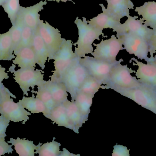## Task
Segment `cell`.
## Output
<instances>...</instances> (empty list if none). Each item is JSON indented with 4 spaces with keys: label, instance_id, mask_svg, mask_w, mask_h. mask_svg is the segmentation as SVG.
<instances>
[{
    "label": "cell",
    "instance_id": "6da1fadb",
    "mask_svg": "<svg viewBox=\"0 0 156 156\" xmlns=\"http://www.w3.org/2000/svg\"><path fill=\"white\" fill-rule=\"evenodd\" d=\"M78 29L79 38L76 43L73 45L75 47V53L79 58H83L87 54L94 51L93 44L95 40H100V36L103 35V29L88 24L86 18L82 20L77 17L75 21Z\"/></svg>",
    "mask_w": 156,
    "mask_h": 156
},
{
    "label": "cell",
    "instance_id": "7a4b0ae2",
    "mask_svg": "<svg viewBox=\"0 0 156 156\" xmlns=\"http://www.w3.org/2000/svg\"><path fill=\"white\" fill-rule=\"evenodd\" d=\"M123 61V60L121 59V60L113 67L106 84L102 85L101 89H110L111 87H115L130 89L143 85L136 77L132 76V73L135 71L127 65H122L121 63Z\"/></svg>",
    "mask_w": 156,
    "mask_h": 156
},
{
    "label": "cell",
    "instance_id": "3957f363",
    "mask_svg": "<svg viewBox=\"0 0 156 156\" xmlns=\"http://www.w3.org/2000/svg\"><path fill=\"white\" fill-rule=\"evenodd\" d=\"M73 45L72 40L64 38L60 48L53 58L55 70L50 80L62 82L66 72L77 57L73 51Z\"/></svg>",
    "mask_w": 156,
    "mask_h": 156
},
{
    "label": "cell",
    "instance_id": "277c9868",
    "mask_svg": "<svg viewBox=\"0 0 156 156\" xmlns=\"http://www.w3.org/2000/svg\"><path fill=\"white\" fill-rule=\"evenodd\" d=\"M110 89L132 100L138 105L156 114V92L150 87L143 84L133 89L112 87Z\"/></svg>",
    "mask_w": 156,
    "mask_h": 156
},
{
    "label": "cell",
    "instance_id": "5b68a950",
    "mask_svg": "<svg viewBox=\"0 0 156 156\" xmlns=\"http://www.w3.org/2000/svg\"><path fill=\"white\" fill-rule=\"evenodd\" d=\"M11 97L16 99V96L7 89L0 104V114H2L9 121L14 122H23L24 124L29 120V116L31 115V113L25 110L20 102L15 103Z\"/></svg>",
    "mask_w": 156,
    "mask_h": 156
},
{
    "label": "cell",
    "instance_id": "8992f818",
    "mask_svg": "<svg viewBox=\"0 0 156 156\" xmlns=\"http://www.w3.org/2000/svg\"><path fill=\"white\" fill-rule=\"evenodd\" d=\"M14 65L9 68V71L13 73L14 79L16 82L19 84L20 88L23 93V95L28 96V92L30 91V88L33 89L35 86H38L44 83V71L35 68H20L15 70Z\"/></svg>",
    "mask_w": 156,
    "mask_h": 156
},
{
    "label": "cell",
    "instance_id": "52a82bcc",
    "mask_svg": "<svg viewBox=\"0 0 156 156\" xmlns=\"http://www.w3.org/2000/svg\"><path fill=\"white\" fill-rule=\"evenodd\" d=\"M79 59L78 57L76 58L62 80L68 93L71 96L72 102L75 101L79 88L89 75L85 67L80 63Z\"/></svg>",
    "mask_w": 156,
    "mask_h": 156
},
{
    "label": "cell",
    "instance_id": "ba28073f",
    "mask_svg": "<svg viewBox=\"0 0 156 156\" xmlns=\"http://www.w3.org/2000/svg\"><path fill=\"white\" fill-rule=\"evenodd\" d=\"M121 60L115 63H110L96 59L94 57L85 56L84 57L80 58L79 61L85 67L89 75L98 80L102 85H105L113 67Z\"/></svg>",
    "mask_w": 156,
    "mask_h": 156
},
{
    "label": "cell",
    "instance_id": "9c48e42d",
    "mask_svg": "<svg viewBox=\"0 0 156 156\" xmlns=\"http://www.w3.org/2000/svg\"><path fill=\"white\" fill-rule=\"evenodd\" d=\"M96 48L91 54L94 58L110 63L116 62V58L120 50H123L122 40L112 35L109 39L102 40L97 45Z\"/></svg>",
    "mask_w": 156,
    "mask_h": 156
},
{
    "label": "cell",
    "instance_id": "30bf717a",
    "mask_svg": "<svg viewBox=\"0 0 156 156\" xmlns=\"http://www.w3.org/2000/svg\"><path fill=\"white\" fill-rule=\"evenodd\" d=\"M121 39L124 46V49L131 55H134L138 59L147 62L150 60L149 43L146 39L136 35L122 34L116 36Z\"/></svg>",
    "mask_w": 156,
    "mask_h": 156
},
{
    "label": "cell",
    "instance_id": "8fae6325",
    "mask_svg": "<svg viewBox=\"0 0 156 156\" xmlns=\"http://www.w3.org/2000/svg\"><path fill=\"white\" fill-rule=\"evenodd\" d=\"M39 34L48 49V60H53L54 56L60 48L64 38H61L60 31L46 21L40 20L38 26Z\"/></svg>",
    "mask_w": 156,
    "mask_h": 156
},
{
    "label": "cell",
    "instance_id": "7c38bea8",
    "mask_svg": "<svg viewBox=\"0 0 156 156\" xmlns=\"http://www.w3.org/2000/svg\"><path fill=\"white\" fill-rule=\"evenodd\" d=\"M131 60L135 62L137 69L135 76L141 83L148 86L156 92V65L150 58L146 64L132 58Z\"/></svg>",
    "mask_w": 156,
    "mask_h": 156
},
{
    "label": "cell",
    "instance_id": "4fadbf2b",
    "mask_svg": "<svg viewBox=\"0 0 156 156\" xmlns=\"http://www.w3.org/2000/svg\"><path fill=\"white\" fill-rule=\"evenodd\" d=\"M127 19L124 24H122L121 31L116 36L122 34H130L139 36L149 41L154 30L149 28L144 24V21L142 18L136 19L138 16H127Z\"/></svg>",
    "mask_w": 156,
    "mask_h": 156
},
{
    "label": "cell",
    "instance_id": "5bb4252c",
    "mask_svg": "<svg viewBox=\"0 0 156 156\" xmlns=\"http://www.w3.org/2000/svg\"><path fill=\"white\" fill-rule=\"evenodd\" d=\"M47 4L46 1H41L33 6L26 7L21 6L18 15L21 17L25 25L35 30L38 27L41 20L40 15L38 13L44 9L43 6Z\"/></svg>",
    "mask_w": 156,
    "mask_h": 156
},
{
    "label": "cell",
    "instance_id": "9a60e30c",
    "mask_svg": "<svg viewBox=\"0 0 156 156\" xmlns=\"http://www.w3.org/2000/svg\"><path fill=\"white\" fill-rule=\"evenodd\" d=\"M107 2V8L100 4L101 8L109 14L118 20L125 16H130V9H134V4L131 0H105Z\"/></svg>",
    "mask_w": 156,
    "mask_h": 156
},
{
    "label": "cell",
    "instance_id": "2e32d148",
    "mask_svg": "<svg viewBox=\"0 0 156 156\" xmlns=\"http://www.w3.org/2000/svg\"><path fill=\"white\" fill-rule=\"evenodd\" d=\"M102 13L88 21V24L103 30L111 28L113 29V32H116V34H119L122 25L120 20L109 14L104 8H102Z\"/></svg>",
    "mask_w": 156,
    "mask_h": 156
},
{
    "label": "cell",
    "instance_id": "e0dca14e",
    "mask_svg": "<svg viewBox=\"0 0 156 156\" xmlns=\"http://www.w3.org/2000/svg\"><path fill=\"white\" fill-rule=\"evenodd\" d=\"M32 47L34 52L36 63L43 70L45 68L49 54L47 47L39 34L38 27L34 31Z\"/></svg>",
    "mask_w": 156,
    "mask_h": 156
},
{
    "label": "cell",
    "instance_id": "ac0fdd59",
    "mask_svg": "<svg viewBox=\"0 0 156 156\" xmlns=\"http://www.w3.org/2000/svg\"><path fill=\"white\" fill-rule=\"evenodd\" d=\"M45 116L58 126L71 129L75 132V128L69 119L63 103L57 105Z\"/></svg>",
    "mask_w": 156,
    "mask_h": 156
},
{
    "label": "cell",
    "instance_id": "d6986e66",
    "mask_svg": "<svg viewBox=\"0 0 156 156\" xmlns=\"http://www.w3.org/2000/svg\"><path fill=\"white\" fill-rule=\"evenodd\" d=\"M135 11L138 15L142 16L144 24L153 30L156 29V2H146L142 6L136 7Z\"/></svg>",
    "mask_w": 156,
    "mask_h": 156
},
{
    "label": "cell",
    "instance_id": "ffe728a7",
    "mask_svg": "<svg viewBox=\"0 0 156 156\" xmlns=\"http://www.w3.org/2000/svg\"><path fill=\"white\" fill-rule=\"evenodd\" d=\"M15 55L16 56L13 60L14 65L22 69L35 68L36 61L32 46L22 49Z\"/></svg>",
    "mask_w": 156,
    "mask_h": 156
},
{
    "label": "cell",
    "instance_id": "44dd1931",
    "mask_svg": "<svg viewBox=\"0 0 156 156\" xmlns=\"http://www.w3.org/2000/svg\"><path fill=\"white\" fill-rule=\"evenodd\" d=\"M66 108L67 114L70 122L75 129V132L79 133V130L86 122L75 101L67 100L63 103Z\"/></svg>",
    "mask_w": 156,
    "mask_h": 156
},
{
    "label": "cell",
    "instance_id": "7402d4cb",
    "mask_svg": "<svg viewBox=\"0 0 156 156\" xmlns=\"http://www.w3.org/2000/svg\"><path fill=\"white\" fill-rule=\"evenodd\" d=\"M44 85L58 105L64 103L68 100V94L64 82L52 81L50 79L45 81Z\"/></svg>",
    "mask_w": 156,
    "mask_h": 156
},
{
    "label": "cell",
    "instance_id": "603a6c76",
    "mask_svg": "<svg viewBox=\"0 0 156 156\" xmlns=\"http://www.w3.org/2000/svg\"><path fill=\"white\" fill-rule=\"evenodd\" d=\"M8 143L14 146L16 153L20 156H34L37 145H35L33 141L17 138L16 139L11 138Z\"/></svg>",
    "mask_w": 156,
    "mask_h": 156
},
{
    "label": "cell",
    "instance_id": "cb8c5ba5",
    "mask_svg": "<svg viewBox=\"0 0 156 156\" xmlns=\"http://www.w3.org/2000/svg\"><path fill=\"white\" fill-rule=\"evenodd\" d=\"M10 31L0 34V60H10L15 58Z\"/></svg>",
    "mask_w": 156,
    "mask_h": 156
},
{
    "label": "cell",
    "instance_id": "d4e9b609",
    "mask_svg": "<svg viewBox=\"0 0 156 156\" xmlns=\"http://www.w3.org/2000/svg\"><path fill=\"white\" fill-rule=\"evenodd\" d=\"M22 106L28 110L31 113H43L45 116L48 111L44 104L39 99L34 97V94L31 97H23L22 100L19 101Z\"/></svg>",
    "mask_w": 156,
    "mask_h": 156
},
{
    "label": "cell",
    "instance_id": "484cf974",
    "mask_svg": "<svg viewBox=\"0 0 156 156\" xmlns=\"http://www.w3.org/2000/svg\"><path fill=\"white\" fill-rule=\"evenodd\" d=\"M94 97V96L78 91L75 98V103L86 121L90 112V107Z\"/></svg>",
    "mask_w": 156,
    "mask_h": 156
},
{
    "label": "cell",
    "instance_id": "4316f807",
    "mask_svg": "<svg viewBox=\"0 0 156 156\" xmlns=\"http://www.w3.org/2000/svg\"><path fill=\"white\" fill-rule=\"evenodd\" d=\"M42 144L39 143L36 149L35 154H38L39 156H59L61 151L60 150L61 144L55 141Z\"/></svg>",
    "mask_w": 156,
    "mask_h": 156
},
{
    "label": "cell",
    "instance_id": "83f0119b",
    "mask_svg": "<svg viewBox=\"0 0 156 156\" xmlns=\"http://www.w3.org/2000/svg\"><path fill=\"white\" fill-rule=\"evenodd\" d=\"M45 82L37 86V91H33L32 92L33 93H36V97L43 102L49 112L51 110L58 105V104L56 103L51 93L45 86Z\"/></svg>",
    "mask_w": 156,
    "mask_h": 156
},
{
    "label": "cell",
    "instance_id": "f1b7e54d",
    "mask_svg": "<svg viewBox=\"0 0 156 156\" xmlns=\"http://www.w3.org/2000/svg\"><path fill=\"white\" fill-rule=\"evenodd\" d=\"M102 85L101 82L89 75L81 85L78 91L94 96L95 93L101 88Z\"/></svg>",
    "mask_w": 156,
    "mask_h": 156
},
{
    "label": "cell",
    "instance_id": "f546056e",
    "mask_svg": "<svg viewBox=\"0 0 156 156\" xmlns=\"http://www.w3.org/2000/svg\"><path fill=\"white\" fill-rule=\"evenodd\" d=\"M25 24L21 17L17 15L14 24L9 29L12 37L13 51L19 44Z\"/></svg>",
    "mask_w": 156,
    "mask_h": 156
},
{
    "label": "cell",
    "instance_id": "4dcf8cb0",
    "mask_svg": "<svg viewBox=\"0 0 156 156\" xmlns=\"http://www.w3.org/2000/svg\"><path fill=\"white\" fill-rule=\"evenodd\" d=\"M34 31V30L33 28L25 25L20 42L17 47L14 50V55L22 49L32 46Z\"/></svg>",
    "mask_w": 156,
    "mask_h": 156
},
{
    "label": "cell",
    "instance_id": "1f68e13d",
    "mask_svg": "<svg viewBox=\"0 0 156 156\" xmlns=\"http://www.w3.org/2000/svg\"><path fill=\"white\" fill-rule=\"evenodd\" d=\"M2 6L7 14L12 25L14 24L21 7L19 0H7Z\"/></svg>",
    "mask_w": 156,
    "mask_h": 156
},
{
    "label": "cell",
    "instance_id": "d6a6232c",
    "mask_svg": "<svg viewBox=\"0 0 156 156\" xmlns=\"http://www.w3.org/2000/svg\"><path fill=\"white\" fill-rule=\"evenodd\" d=\"M112 156H129V150L126 147L121 145L116 144L114 146Z\"/></svg>",
    "mask_w": 156,
    "mask_h": 156
},
{
    "label": "cell",
    "instance_id": "836d02e7",
    "mask_svg": "<svg viewBox=\"0 0 156 156\" xmlns=\"http://www.w3.org/2000/svg\"><path fill=\"white\" fill-rule=\"evenodd\" d=\"M5 137H0V156L3 155L5 154H12L13 151L12 148V145L8 144V143L5 141Z\"/></svg>",
    "mask_w": 156,
    "mask_h": 156
},
{
    "label": "cell",
    "instance_id": "e575fe53",
    "mask_svg": "<svg viewBox=\"0 0 156 156\" xmlns=\"http://www.w3.org/2000/svg\"><path fill=\"white\" fill-rule=\"evenodd\" d=\"M10 121L6 119L2 114L0 118V137L6 136L5 132L7 127L9 126Z\"/></svg>",
    "mask_w": 156,
    "mask_h": 156
},
{
    "label": "cell",
    "instance_id": "d590c367",
    "mask_svg": "<svg viewBox=\"0 0 156 156\" xmlns=\"http://www.w3.org/2000/svg\"><path fill=\"white\" fill-rule=\"evenodd\" d=\"M149 45V54L150 57L154 56L156 53V29L154 30L153 34L148 41Z\"/></svg>",
    "mask_w": 156,
    "mask_h": 156
},
{
    "label": "cell",
    "instance_id": "8d00e7d4",
    "mask_svg": "<svg viewBox=\"0 0 156 156\" xmlns=\"http://www.w3.org/2000/svg\"><path fill=\"white\" fill-rule=\"evenodd\" d=\"M9 78L7 72H5V68L0 66V89L4 87L2 82L4 79H7Z\"/></svg>",
    "mask_w": 156,
    "mask_h": 156
},
{
    "label": "cell",
    "instance_id": "74e56055",
    "mask_svg": "<svg viewBox=\"0 0 156 156\" xmlns=\"http://www.w3.org/2000/svg\"><path fill=\"white\" fill-rule=\"evenodd\" d=\"M80 156L79 154H72L70 153L69 151H68L66 148H63V151H61L59 156Z\"/></svg>",
    "mask_w": 156,
    "mask_h": 156
},
{
    "label": "cell",
    "instance_id": "f35d334b",
    "mask_svg": "<svg viewBox=\"0 0 156 156\" xmlns=\"http://www.w3.org/2000/svg\"><path fill=\"white\" fill-rule=\"evenodd\" d=\"M7 89V88L5 87H3L2 89H0V104L2 100L4 94L5 92Z\"/></svg>",
    "mask_w": 156,
    "mask_h": 156
},
{
    "label": "cell",
    "instance_id": "ab89813d",
    "mask_svg": "<svg viewBox=\"0 0 156 156\" xmlns=\"http://www.w3.org/2000/svg\"><path fill=\"white\" fill-rule=\"evenodd\" d=\"M43 1H54V2H55V1H56V2H57L58 3L60 2H67V1H69V2H72L74 4H75V2H73L72 0H43Z\"/></svg>",
    "mask_w": 156,
    "mask_h": 156
},
{
    "label": "cell",
    "instance_id": "60d3db41",
    "mask_svg": "<svg viewBox=\"0 0 156 156\" xmlns=\"http://www.w3.org/2000/svg\"><path fill=\"white\" fill-rule=\"evenodd\" d=\"M7 1V0H0V6H2Z\"/></svg>",
    "mask_w": 156,
    "mask_h": 156
},
{
    "label": "cell",
    "instance_id": "b9f144b4",
    "mask_svg": "<svg viewBox=\"0 0 156 156\" xmlns=\"http://www.w3.org/2000/svg\"><path fill=\"white\" fill-rule=\"evenodd\" d=\"M150 58H151V59L152 60V61L156 65V56L153 57H150Z\"/></svg>",
    "mask_w": 156,
    "mask_h": 156
},
{
    "label": "cell",
    "instance_id": "7bdbcfd3",
    "mask_svg": "<svg viewBox=\"0 0 156 156\" xmlns=\"http://www.w3.org/2000/svg\"><path fill=\"white\" fill-rule=\"evenodd\" d=\"M1 115H0V118H1Z\"/></svg>",
    "mask_w": 156,
    "mask_h": 156
}]
</instances>
